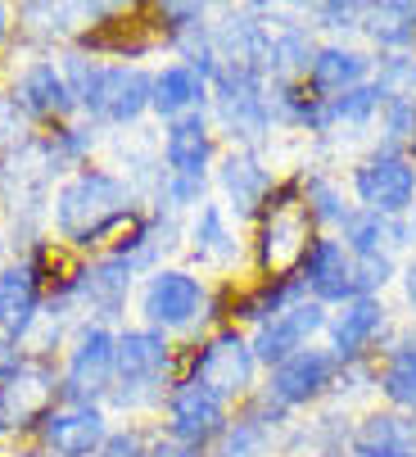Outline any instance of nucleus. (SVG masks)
Segmentation results:
<instances>
[{"label": "nucleus", "mask_w": 416, "mask_h": 457, "mask_svg": "<svg viewBox=\"0 0 416 457\" xmlns=\"http://www.w3.org/2000/svg\"><path fill=\"white\" fill-rule=\"evenodd\" d=\"M154 14H159V28L177 41L204 32V5H159Z\"/></svg>", "instance_id": "4c0bfd02"}, {"label": "nucleus", "mask_w": 416, "mask_h": 457, "mask_svg": "<svg viewBox=\"0 0 416 457\" xmlns=\"http://www.w3.org/2000/svg\"><path fill=\"white\" fill-rule=\"evenodd\" d=\"M308 227H312V213L304 204V186L290 181V186H276L262 204V240H258V263L262 272L271 277H286L304 263L308 253Z\"/></svg>", "instance_id": "7ed1b4c3"}, {"label": "nucleus", "mask_w": 416, "mask_h": 457, "mask_svg": "<svg viewBox=\"0 0 416 457\" xmlns=\"http://www.w3.org/2000/svg\"><path fill=\"white\" fill-rule=\"evenodd\" d=\"M54 389H59V380L46 362H19L0 380V430H23L32 421H46Z\"/></svg>", "instance_id": "1a4fd4ad"}, {"label": "nucleus", "mask_w": 416, "mask_h": 457, "mask_svg": "<svg viewBox=\"0 0 416 457\" xmlns=\"http://www.w3.org/2000/svg\"><path fill=\"white\" fill-rule=\"evenodd\" d=\"M330 104H335V122H354V127H362V122L376 118V109L385 104V96H380L376 82H362V87H354V91L335 96Z\"/></svg>", "instance_id": "473e14b6"}, {"label": "nucleus", "mask_w": 416, "mask_h": 457, "mask_svg": "<svg viewBox=\"0 0 416 457\" xmlns=\"http://www.w3.org/2000/svg\"><path fill=\"white\" fill-rule=\"evenodd\" d=\"M312 14L321 19V28H362L358 19L367 14V5H354V0H321V5H312Z\"/></svg>", "instance_id": "58836bf2"}, {"label": "nucleus", "mask_w": 416, "mask_h": 457, "mask_svg": "<svg viewBox=\"0 0 416 457\" xmlns=\"http://www.w3.org/2000/svg\"><path fill=\"white\" fill-rule=\"evenodd\" d=\"M204 308V286L190 272H154L146 286V317L154 326H186Z\"/></svg>", "instance_id": "2eb2a0df"}, {"label": "nucleus", "mask_w": 416, "mask_h": 457, "mask_svg": "<svg viewBox=\"0 0 416 457\" xmlns=\"http://www.w3.org/2000/svg\"><path fill=\"white\" fill-rule=\"evenodd\" d=\"M299 277L308 281L312 299L317 303H354L358 299V286H354V253L344 249L339 240H312L304 263H299Z\"/></svg>", "instance_id": "f8f14e48"}, {"label": "nucleus", "mask_w": 416, "mask_h": 457, "mask_svg": "<svg viewBox=\"0 0 416 457\" xmlns=\"http://www.w3.org/2000/svg\"><path fill=\"white\" fill-rule=\"evenodd\" d=\"M28 457H37V453H28Z\"/></svg>", "instance_id": "de8ad7c7"}, {"label": "nucleus", "mask_w": 416, "mask_h": 457, "mask_svg": "<svg viewBox=\"0 0 416 457\" xmlns=\"http://www.w3.org/2000/svg\"><path fill=\"white\" fill-rule=\"evenodd\" d=\"M304 204H308L312 222H344V218H349V209H344V200H339V190L326 177H308L304 181Z\"/></svg>", "instance_id": "72a5a7b5"}, {"label": "nucleus", "mask_w": 416, "mask_h": 457, "mask_svg": "<svg viewBox=\"0 0 416 457\" xmlns=\"http://www.w3.org/2000/svg\"><path fill=\"white\" fill-rule=\"evenodd\" d=\"M330 380H335V353H326V349H304V353L286 358L281 367H271L267 399H271L276 408H295V403L317 399Z\"/></svg>", "instance_id": "ddd939ff"}, {"label": "nucleus", "mask_w": 416, "mask_h": 457, "mask_svg": "<svg viewBox=\"0 0 416 457\" xmlns=\"http://www.w3.org/2000/svg\"><path fill=\"white\" fill-rule=\"evenodd\" d=\"M168 340L159 331H127L118 336V389L113 403L118 408H150L163 399L168 385Z\"/></svg>", "instance_id": "20e7f679"}, {"label": "nucleus", "mask_w": 416, "mask_h": 457, "mask_svg": "<svg viewBox=\"0 0 416 457\" xmlns=\"http://www.w3.org/2000/svg\"><path fill=\"white\" fill-rule=\"evenodd\" d=\"M204 195V181H190V177H172L168 181V190H163V200L168 204H195Z\"/></svg>", "instance_id": "a19ab883"}, {"label": "nucleus", "mask_w": 416, "mask_h": 457, "mask_svg": "<svg viewBox=\"0 0 416 457\" xmlns=\"http://www.w3.org/2000/svg\"><path fill=\"white\" fill-rule=\"evenodd\" d=\"M407 303H412V308H416V268H412V272H407Z\"/></svg>", "instance_id": "c03bdc74"}, {"label": "nucleus", "mask_w": 416, "mask_h": 457, "mask_svg": "<svg viewBox=\"0 0 416 457\" xmlns=\"http://www.w3.org/2000/svg\"><path fill=\"white\" fill-rule=\"evenodd\" d=\"M380 389L394 408H412L416 412V345H403L389 353L385 371H380Z\"/></svg>", "instance_id": "7c9ffc66"}, {"label": "nucleus", "mask_w": 416, "mask_h": 457, "mask_svg": "<svg viewBox=\"0 0 416 457\" xmlns=\"http://www.w3.org/2000/svg\"><path fill=\"white\" fill-rule=\"evenodd\" d=\"M14 109H23L32 118H63V113L78 109V100H73V91H68V82L54 63H32L14 87Z\"/></svg>", "instance_id": "a211bd4d"}, {"label": "nucleus", "mask_w": 416, "mask_h": 457, "mask_svg": "<svg viewBox=\"0 0 416 457\" xmlns=\"http://www.w3.org/2000/svg\"><path fill=\"white\" fill-rule=\"evenodd\" d=\"M63 82L100 122H136L146 109H154V78L127 63H91L87 54H68Z\"/></svg>", "instance_id": "f257e3e1"}, {"label": "nucleus", "mask_w": 416, "mask_h": 457, "mask_svg": "<svg viewBox=\"0 0 416 457\" xmlns=\"http://www.w3.org/2000/svg\"><path fill=\"white\" fill-rule=\"evenodd\" d=\"M208 154H213V137H208L204 113H186V118H177V122L168 127V137H163V159H168V172H172V177L204 181Z\"/></svg>", "instance_id": "f3484780"}, {"label": "nucleus", "mask_w": 416, "mask_h": 457, "mask_svg": "<svg viewBox=\"0 0 416 457\" xmlns=\"http://www.w3.org/2000/svg\"><path fill=\"white\" fill-rule=\"evenodd\" d=\"M354 190H358L362 209L380 218H403L416 204V168L398 150H380L354 172Z\"/></svg>", "instance_id": "0eeeda50"}, {"label": "nucleus", "mask_w": 416, "mask_h": 457, "mask_svg": "<svg viewBox=\"0 0 416 457\" xmlns=\"http://www.w3.org/2000/svg\"><path fill=\"white\" fill-rule=\"evenodd\" d=\"M349 448L354 457H416V421L398 412H371L354 430Z\"/></svg>", "instance_id": "6ab92c4d"}, {"label": "nucleus", "mask_w": 416, "mask_h": 457, "mask_svg": "<svg viewBox=\"0 0 416 457\" xmlns=\"http://www.w3.org/2000/svg\"><path fill=\"white\" fill-rule=\"evenodd\" d=\"M122 222H131L127 186L118 177L100 172V168H82L54 200V227H59L63 240H73V245L104 240Z\"/></svg>", "instance_id": "f03ea898"}, {"label": "nucleus", "mask_w": 416, "mask_h": 457, "mask_svg": "<svg viewBox=\"0 0 416 457\" xmlns=\"http://www.w3.org/2000/svg\"><path fill=\"white\" fill-rule=\"evenodd\" d=\"M304 290H308V281L299 277V272H286V277H267L254 295H245L240 303H236V317H245V321H271V317H281L286 308H295V303H304Z\"/></svg>", "instance_id": "cd10ccee"}, {"label": "nucleus", "mask_w": 416, "mask_h": 457, "mask_svg": "<svg viewBox=\"0 0 416 457\" xmlns=\"http://www.w3.org/2000/svg\"><path fill=\"white\" fill-rule=\"evenodd\" d=\"M204 91H208V82L190 69V63H172V69H163V73L154 78V109L177 122V118H186V113H199Z\"/></svg>", "instance_id": "a878e982"}, {"label": "nucleus", "mask_w": 416, "mask_h": 457, "mask_svg": "<svg viewBox=\"0 0 416 457\" xmlns=\"http://www.w3.org/2000/svg\"><path fill=\"white\" fill-rule=\"evenodd\" d=\"M146 457H199V448L177 444V439H159L154 448H146Z\"/></svg>", "instance_id": "79ce46f5"}, {"label": "nucleus", "mask_w": 416, "mask_h": 457, "mask_svg": "<svg viewBox=\"0 0 416 457\" xmlns=\"http://www.w3.org/2000/svg\"><path fill=\"white\" fill-rule=\"evenodd\" d=\"M312 59H317V46L304 28H281L271 37V82H295L299 73L312 69Z\"/></svg>", "instance_id": "c85d7f7f"}, {"label": "nucleus", "mask_w": 416, "mask_h": 457, "mask_svg": "<svg viewBox=\"0 0 416 457\" xmlns=\"http://www.w3.org/2000/svg\"><path fill=\"white\" fill-rule=\"evenodd\" d=\"M190 245L199 263H231L236 258V236L227 231V218L218 204H204L195 227H190Z\"/></svg>", "instance_id": "c756f323"}, {"label": "nucleus", "mask_w": 416, "mask_h": 457, "mask_svg": "<svg viewBox=\"0 0 416 457\" xmlns=\"http://www.w3.org/2000/svg\"><path fill=\"white\" fill-rule=\"evenodd\" d=\"M376 87L385 100H412L416 104V54H385Z\"/></svg>", "instance_id": "2f4dec72"}, {"label": "nucleus", "mask_w": 416, "mask_h": 457, "mask_svg": "<svg viewBox=\"0 0 416 457\" xmlns=\"http://www.w3.org/2000/svg\"><path fill=\"white\" fill-rule=\"evenodd\" d=\"M14 367H19V349H14V340H0V380H5Z\"/></svg>", "instance_id": "37998d69"}, {"label": "nucleus", "mask_w": 416, "mask_h": 457, "mask_svg": "<svg viewBox=\"0 0 416 457\" xmlns=\"http://www.w3.org/2000/svg\"><path fill=\"white\" fill-rule=\"evenodd\" d=\"M412 236H416V209H412Z\"/></svg>", "instance_id": "49530a36"}, {"label": "nucleus", "mask_w": 416, "mask_h": 457, "mask_svg": "<svg viewBox=\"0 0 416 457\" xmlns=\"http://www.w3.org/2000/svg\"><path fill=\"white\" fill-rule=\"evenodd\" d=\"M281 417L271 399H258L249 403L227 430H222V444H218V457H262L267 444H271V426Z\"/></svg>", "instance_id": "5701e85b"}, {"label": "nucleus", "mask_w": 416, "mask_h": 457, "mask_svg": "<svg viewBox=\"0 0 416 457\" xmlns=\"http://www.w3.org/2000/svg\"><path fill=\"white\" fill-rule=\"evenodd\" d=\"M168 430L177 444H190V448H204L213 435L227 430V403L208 389L181 380L172 395H168Z\"/></svg>", "instance_id": "9b49d317"}, {"label": "nucleus", "mask_w": 416, "mask_h": 457, "mask_svg": "<svg viewBox=\"0 0 416 457\" xmlns=\"http://www.w3.org/2000/svg\"><path fill=\"white\" fill-rule=\"evenodd\" d=\"M371 41L389 54H407V46H416V5L407 0H385V5H367L362 14Z\"/></svg>", "instance_id": "bb28decb"}, {"label": "nucleus", "mask_w": 416, "mask_h": 457, "mask_svg": "<svg viewBox=\"0 0 416 457\" xmlns=\"http://www.w3.org/2000/svg\"><path fill=\"white\" fill-rule=\"evenodd\" d=\"M131 272H136L131 258L113 253V258H104V263L78 272L73 295H82L91 308H100V317H118V308H122V299H127V286H131Z\"/></svg>", "instance_id": "4be33fe9"}, {"label": "nucleus", "mask_w": 416, "mask_h": 457, "mask_svg": "<svg viewBox=\"0 0 416 457\" xmlns=\"http://www.w3.org/2000/svg\"><path fill=\"white\" fill-rule=\"evenodd\" d=\"M37 308H41V272L32 263L0 272V326H5V340H19L32 331Z\"/></svg>", "instance_id": "dca6fc26"}, {"label": "nucleus", "mask_w": 416, "mask_h": 457, "mask_svg": "<svg viewBox=\"0 0 416 457\" xmlns=\"http://www.w3.org/2000/svg\"><path fill=\"white\" fill-rule=\"evenodd\" d=\"M254 367H258L254 362V349L236 331H218L213 340L195 353L186 380L199 385V389H208V395H218L227 403V399H240L245 389L254 385Z\"/></svg>", "instance_id": "423d86ee"}, {"label": "nucleus", "mask_w": 416, "mask_h": 457, "mask_svg": "<svg viewBox=\"0 0 416 457\" xmlns=\"http://www.w3.org/2000/svg\"><path fill=\"white\" fill-rule=\"evenodd\" d=\"M46 444L54 457H96L100 444L109 439L104 430V417L96 408H63V412H50L46 426H41Z\"/></svg>", "instance_id": "4468645a"}, {"label": "nucleus", "mask_w": 416, "mask_h": 457, "mask_svg": "<svg viewBox=\"0 0 416 457\" xmlns=\"http://www.w3.org/2000/svg\"><path fill=\"white\" fill-rule=\"evenodd\" d=\"M96 457H146V439L136 435V430H118V435H109L100 444Z\"/></svg>", "instance_id": "ea45409f"}, {"label": "nucleus", "mask_w": 416, "mask_h": 457, "mask_svg": "<svg viewBox=\"0 0 416 457\" xmlns=\"http://www.w3.org/2000/svg\"><path fill=\"white\" fill-rule=\"evenodd\" d=\"M389 277H394L389 253H362V258H354V286H358V299H371V290H380Z\"/></svg>", "instance_id": "c9c22d12"}, {"label": "nucleus", "mask_w": 416, "mask_h": 457, "mask_svg": "<svg viewBox=\"0 0 416 457\" xmlns=\"http://www.w3.org/2000/svg\"><path fill=\"white\" fill-rule=\"evenodd\" d=\"M380 118H385L389 150L416 137V104H412V100H385V104H380Z\"/></svg>", "instance_id": "e433bc0d"}, {"label": "nucleus", "mask_w": 416, "mask_h": 457, "mask_svg": "<svg viewBox=\"0 0 416 457\" xmlns=\"http://www.w3.org/2000/svg\"><path fill=\"white\" fill-rule=\"evenodd\" d=\"M213 91H218V118H222V127L231 132V141L258 145V141L271 132V118H267V82H262V73L227 69V63H218Z\"/></svg>", "instance_id": "39448f33"}, {"label": "nucleus", "mask_w": 416, "mask_h": 457, "mask_svg": "<svg viewBox=\"0 0 416 457\" xmlns=\"http://www.w3.org/2000/svg\"><path fill=\"white\" fill-rule=\"evenodd\" d=\"M5 32H10V19H5V5H0V41H5Z\"/></svg>", "instance_id": "a18cd8bd"}, {"label": "nucleus", "mask_w": 416, "mask_h": 457, "mask_svg": "<svg viewBox=\"0 0 416 457\" xmlns=\"http://www.w3.org/2000/svg\"><path fill=\"white\" fill-rule=\"evenodd\" d=\"M222 190L231 195V209H236V213L254 218V213H262L267 195H271L276 186H271V172H267L254 154H231V159L222 163Z\"/></svg>", "instance_id": "b1692460"}, {"label": "nucleus", "mask_w": 416, "mask_h": 457, "mask_svg": "<svg viewBox=\"0 0 416 457\" xmlns=\"http://www.w3.org/2000/svg\"><path fill=\"white\" fill-rule=\"evenodd\" d=\"M339 227H344V249H349L354 258L385 253L394 245H407V236H412V227H403L398 218H380L371 209H349V218H344Z\"/></svg>", "instance_id": "393cba45"}, {"label": "nucleus", "mask_w": 416, "mask_h": 457, "mask_svg": "<svg viewBox=\"0 0 416 457\" xmlns=\"http://www.w3.org/2000/svg\"><path fill=\"white\" fill-rule=\"evenodd\" d=\"M367 73H371V59H367L362 50H349V46H326V50H317L312 69H308V87H312L317 96L335 100V96H344V91L362 87V82H367Z\"/></svg>", "instance_id": "aec40b11"}, {"label": "nucleus", "mask_w": 416, "mask_h": 457, "mask_svg": "<svg viewBox=\"0 0 416 457\" xmlns=\"http://www.w3.org/2000/svg\"><path fill=\"white\" fill-rule=\"evenodd\" d=\"M380 326H385L380 299H354L349 308L330 321V353H335V362L362 358V349L380 336Z\"/></svg>", "instance_id": "412c9836"}, {"label": "nucleus", "mask_w": 416, "mask_h": 457, "mask_svg": "<svg viewBox=\"0 0 416 457\" xmlns=\"http://www.w3.org/2000/svg\"><path fill=\"white\" fill-rule=\"evenodd\" d=\"M118 376V340L104 326H87L78 336V349L68 358V376H63V399L73 408H91L96 395L113 385Z\"/></svg>", "instance_id": "6e6552de"}, {"label": "nucleus", "mask_w": 416, "mask_h": 457, "mask_svg": "<svg viewBox=\"0 0 416 457\" xmlns=\"http://www.w3.org/2000/svg\"><path fill=\"white\" fill-rule=\"evenodd\" d=\"M91 132H82V127H63V132H54L41 150H46V159H50V168H59V163H78L87 150H91Z\"/></svg>", "instance_id": "f704fd0d"}, {"label": "nucleus", "mask_w": 416, "mask_h": 457, "mask_svg": "<svg viewBox=\"0 0 416 457\" xmlns=\"http://www.w3.org/2000/svg\"><path fill=\"white\" fill-rule=\"evenodd\" d=\"M326 326V303H295V308H286L281 317H271V321H262L258 326V336H254V362H262V367H281L286 358H295V353H304L308 349V340Z\"/></svg>", "instance_id": "9d476101"}]
</instances>
